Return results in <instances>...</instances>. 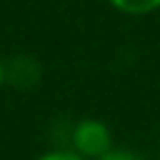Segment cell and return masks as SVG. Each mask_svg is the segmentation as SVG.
Returning a JSON list of instances; mask_svg holds the SVG:
<instances>
[{"mask_svg": "<svg viewBox=\"0 0 160 160\" xmlns=\"http://www.w3.org/2000/svg\"><path fill=\"white\" fill-rule=\"evenodd\" d=\"M40 160H80V158L78 155H70V152H50V155H45Z\"/></svg>", "mask_w": 160, "mask_h": 160, "instance_id": "cell-4", "label": "cell"}, {"mask_svg": "<svg viewBox=\"0 0 160 160\" xmlns=\"http://www.w3.org/2000/svg\"><path fill=\"white\" fill-rule=\"evenodd\" d=\"M100 160H140V158L130 150H115V152H105Z\"/></svg>", "mask_w": 160, "mask_h": 160, "instance_id": "cell-3", "label": "cell"}, {"mask_svg": "<svg viewBox=\"0 0 160 160\" xmlns=\"http://www.w3.org/2000/svg\"><path fill=\"white\" fill-rule=\"evenodd\" d=\"M75 145L82 155L102 158L105 152H110V132L98 120H82L75 128Z\"/></svg>", "mask_w": 160, "mask_h": 160, "instance_id": "cell-1", "label": "cell"}, {"mask_svg": "<svg viewBox=\"0 0 160 160\" xmlns=\"http://www.w3.org/2000/svg\"><path fill=\"white\" fill-rule=\"evenodd\" d=\"M2 75H5V70H2V65H0V82H2Z\"/></svg>", "mask_w": 160, "mask_h": 160, "instance_id": "cell-5", "label": "cell"}, {"mask_svg": "<svg viewBox=\"0 0 160 160\" xmlns=\"http://www.w3.org/2000/svg\"><path fill=\"white\" fill-rule=\"evenodd\" d=\"M115 8H120L122 12H132V15H140V12H150L155 8H160V0H110Z\"/></svg>", "mask_w": 160, "mask_h": 160, "instance_id": "cell-2", "label": "cell"}]
</instances>
